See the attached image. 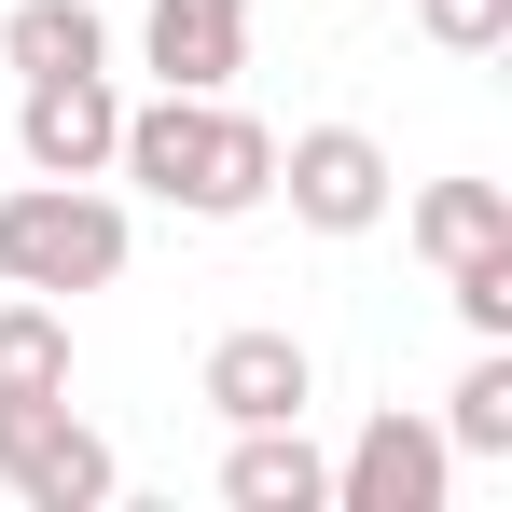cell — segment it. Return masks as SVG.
Instances as JSON below:
<instances>
[{
    "mask_svg": "<svg viewBox=\"0 0 512 512\" xmlns=\"http://www.w3.org/2000/svg\"><path fill=\"white\" fill-rule=\"evenodd\" d=\"M139 70L180 84V97H222L250 70V0H153L139 14Z\"/></svg>",
    "mask_w": 512,
    "mask_h": 512,
    "instance_id": "ba28073f",
    "label": "cell"
},
{
    "mask_svg": "<svg viewBox=\"0 0 512 512\" xmlns=\"http://www.w3.org/2000/svg\"><path fill=\"white\" fill-rule=\"evenodd\" d=\"M402 236H416L429 263H471V250L512 236V194H499V180H429L416 208H402Z\"/></svg>",
    "mask_w": 512,
    "mask_h": 512,
    "instance_id": "7c38bea8",
    "label": "cell"
},
{
    "mask_svg": "<svg viewBox=\"0 0 512 512\" xmlns=\"http://www.w3.org/2000/svg\"><path fill=\"white\" fill-rule=\"evenodd\" d=\"M0 485L28 512H111L125 471H111V443H97L70 402H14V416H0Z\"/></svg>",
    "mask_w": 512,
    "mask_h": 512,
    "instance_id": "5b68a950",
    "label": "cell"
},
{
    "mask_svg": "<svg viewBox=\"0 0 512 512\" xmlns=\"http://www.w3.org/2000/svg\"><path fill=\"white\" fill-rule=\"evenodd\" d=\"M14 402H70V305L56 291H0V416Z\"/></svg>",
    "mask_w": 512,
    "mask_h": 512,
    "instance_id": "30bf717a",
    "label": "cell"
},
{
    "mask_svg": "<svg viewBox=\"0 0 512 512\" xmlns=\"http://www.w3.org/2000/svg\"><path fill=\"white\" fill-rule=\"evenodd\" d=\"M139 250L111 180H14L0 194V291H111Z\"/></svg>",
    "mask_w": 512,
    "mask_h": 512,
    "instance_id": "7a4b0ae2",
    "label": "cell"
},
{
    "mask_svg": "<svg viewBox=\"0 0 512 512\" xmlns=\"http://www.w3.org/2000/svg\"><path fill=\"white\" fill-rule=\"evenodd\" d=\"M222 499L236 512H333V457L305 443V416L236 429V443H222Z\"/></svg>",
    "mask_w": 512,
    "mask_h": 512,
    "instance_id": "9c48e42d",
    "label": "cell"
},
{
    "mask_svg": "<svg viewBox=\"0 0 512 512\" xmlns=\"http://www.w3.org/2000/svg\"><path fill=\"white\" fill-rule=\"evenodd\" d=\"M443 291H457V319H471V346H512V236L471 263H443Z\"/></svg>",
    "mask_w": 512,
    "mask_h": 512,
    "instance_id": "5bb4252c",
    "label": "cell"
},
{
    "mask_svg": "<svg viewBox=\"0 0 512 512\" xmlns=\"http://www.w3.org/2000/svg\"><path fill=\"white\" fill-rule=\"evenodd\" d=\"M305 14H319V0H305Z\"/></svg>",
    "mask_w": 512,
    "mask_h": 512,
    "instance_id": "2e32d148",
    "label": "cell"
},
{
    "mask_svg": "<svg viewBox=\"0 0 512 512\" xmlns=\"http://www.w3.org/2000/svg\"><path fill=\"white\" fill-rule=\"evenodd\" d=\"M111 139H125V84H111V70H28V84H14V153H28V180H111Z\"/></svg>",
    "mask_w": 512,
    "mask_h": 512,
    "instance_id": "277c9868",
    "label": "cell"
},
{
    "mask_svg": "<svg viewBox=\"0 0 512 512\" xmlns=\"http://www.w3.org/2000/svg\"><path fill=\"white\" fill-rule=\"evenodd\" d=\"M443 485H457V443L429 416H360V443L333 457V512H443Z\"/></svg>",
    "mask_w": 512,
    "mask_h": 512,
    "instance_id": "8992f818",
    "label": "cell"
},
{
    "mask_svg": "<svg viewBox=\"0 0 512 512\" xmlns=\"http://www.w3.org/2000/svg\"><path fill=\"white\" fill-rule=\"evenodd\" d=\"M0 70H14V84H28V70H111L97 0H14V14H0Z\"/></svg>",
    "mask_w": 512,
    "mask_h": 512,
    "instance_id": "8fae6325",
    "label": "cell"
},
{
    "mask_svg": "<svg viewBox=\"0 0 512 512\" xmlns=\"http://www.w3.org/2000/svg\"><path fill=\"white\" fill-rule=\"evenodd\" d=\"M277 194H291L305 236H374L402 208V167H388L374 125H305V139H277Z\"/></svg>",
    "mask_w": 512,
    "mask_h": 512,
    "instance_id": "3957f363",
    "label": "cell"
},
{
    "mask_svg": "<svg viewBox=\"0 0 512 512\" xmlns=\"http://www.w3.org/2000/svg\"><path fill=\"white\" fill-rule=\"evenodd\" d=\"M416 28L443 56H512V0H416Z\"/></svg>",
    "mask_w": 512,
    "mask_h": 512,
    "instance_id": "9a60e30c",
    "label": "cell"
},
{
    "mask_svg": "<svg viewBox=\"0 0 512 512\" xmlns=\"http://www.w3.org/2000/svg\"><path fill=\"white\" fill-rule=\"evenodd\" d=\"M443 443H457V457H512V346H471V374H457V388H443Z\"/></svg>",
    "mask_w": 512,
    "mask_h": 512,
    "instance_id": "4fadbf2b",
    "label": "cell"
},
{
    "mask_svg": "<svg viewBox=\"0 0 512 512\" xmlns=\"http://www.w3.org/2000/svg\"><path fill=\"white\" fill-rule=\"evenodd\" d=\"M194 402H208L222 429H277V416H305V402H319V346H305V333H277V319H250V333H222V346H208Z\"/></svg>",
    "mask_w": 512,
    "mask_h": 512,
    "instance_id": "52a82bcc",
    "label": "cell"
},
{
    "mask_svg": "<svg viewBox=\"0 0 512 512\" xmlns=\"http://www.w3.org/2000/svg\"><path fill=\"white\" fill-rule=\"evenodd\" d=\"M111 180H139L153 208H180V222H250L263 194H277V125L263 111H236V97H125V139H111Z\"/></svg>",
    "mask_w": 512,
    "mask_h": 512,
    "instance_id": "6da1fadb",
    "label": "cell"
}]
</instances>
